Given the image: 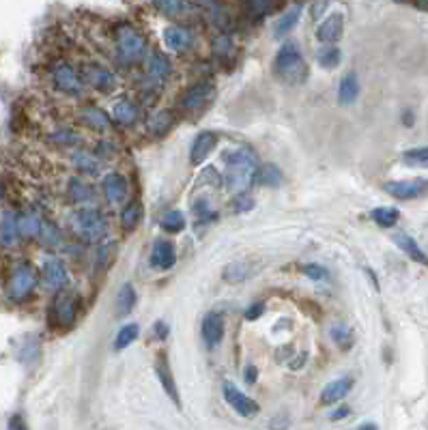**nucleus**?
<instances>
[{
	"label": "nucleus",
	"mask_w": 428,
	"mask_h": 430,
	"mask_svg": "<svg viewBox=\"0 0 428 430\" xmlns=\"http://www.w3.org/2000/svg\"><path fill=\"white\" fill-rule=\"evenodd\" d=\"M226 172L222 176V183L230 194H243L249 181L254 178V172L258 168V159L249 149H233L224 153Z\"/></svg>",
	"instance_id": "obj_1"
},
{
	"label": "nucleus",
	"mask_w": 428,
	"mask_h": 430,
	"mask_svg": "<svg viewBox=\"0 0 428 430\" xmlns=\"http://www.w3.org/2000/svg\"><path fill=\"white\" fill-rule=\"evenodd\" d=\"M276 74L287 84H301L308 78V67L304 61L299 45L295 41H287L276 54Z\"/></svg>",
	"instance_id": "obj_2"
},
{
	"label": "nucleus",
	"mask_w": 428,
	"mask_h": 430,
	"mask_svg": "<svg viewBox=\"0 0 428 430\" xmlns=\"http://www.w3.org/2000/svg\"><path fill=\"white\" fill-rule=\"evenodd\" d=\"M71 226H74L76 235L82 237L88 243H97L108 235V222L95 207H82L71 215Z\"/></svg>",
	"instance_id": "obj_3"
},
{
	"label": "nucleus",
	"mask_w": 428,
	"mask_h": 430,
	"mask_svg": "<svg viewBox=\"0 0 428 430\" xmlns=\"http://www.w3.org/2000/svg\"><path fill=\"white\" fill-rule=\"evenodd\" d=\"M114 43L116 50L128 63H140L147 57V39L136 26L132 24H119L114 30Z\"/></svg>",
	"instance_id": "obj_4"
},
{
	"label": "nucleus",
	"mask_w": 428,
	"mask_h": 430,
	"mask_svg": "<svg viewBox=\"0 0 428 430\" xmlns=\"http://www.w3.org/2000/svg\"><path fill=\"white\" fill-rule=\"evenodd\" d=\"M80 78H82L84 84L93 86L95 91H99L103 95H112L116 91V86H119L116 76L101 63H86Z\"/></svg>",
	"instance_id": "obj_5"
},
{
	"label": "nucleus",
	"mask_w": 428,
	"mask_h": 430,
	"mask_svg": "<svg viewBox=\"0 0 428 430\" xmlns=\"http://www.w3.org/2000/svg\"><path fill=\"white\" fill-rule=\"evenodd\" d=\"M52 82L59 88L61 93L69 97H82L84 95V82L76 74V69L69 63H57L52 69Z\"/></svg>",
	"instance_id": "obj_6"
},
{
	"label": "nucleus",
	"mask_w": 428,
	"mask_h": 430,
	"mask_svg": "<svg viewBox=\"0 0 428 430\" xmlns=\"http://www.w3.org/2000/svg\"><path fill=\"white\" fill-rule=\"evenodd\" d=\"M34 284H37V274H34V269L28 265V263H20L11 274V280H9V295L15 299V301H22L26 299Z\"/></svg>",
	"instance_id": "obj_7"
},
{
	"label": "nucleus",
	"mask_w": 428,
	"mask_h": 430,
	"mask_svg": "<svg viewBox=\"0 0 428 430\" xmlns=\"http://www.w3.org/2000/svg\"><path fill=\"white\" fill-rule=\"evenodd\" d=\"M222 393H224V400L235 409V413H239L241 418H254L258 416V402L254 398H249L247 393H243L233 381H224L222 385Z\"/></svg>",
	"instance_id": "obj_8"
},
{
	"label": "nucleus",
	"mask_w": 428,
	"mask_h": 430,
	"mask_svg": "<svg viewBox=\"0 0 428 430\" xmlns=\"http://www.w3.org/2000/svg\"><path fill=\"white\" fill-rule=\"evenodd\" d=\"M155 374H157V381L162 383L164 391L168 393V398L174 402L176 409H181V393H179V387H176V381H174V374H172V368L168 364V357L166 353H159L157 360H155Z\"/></svg>",
	"instance_id": "obj_9"
},
{
	"label": "nucleus",
	"mask_w": 428,
	"mask_h": 430,
	"mask_svg": "<svg viewBox=\"0 0 428 430\" xmlns=\"http://www.w3.org/2000/svg\"><path fill=\"white\" fill-rule=\"evenodd\" d=\"M211 95H213L211 82H198V84L190 86L187 91L183 93V97H181L183 110H187V112H201L203 108L211 101Z\"/></svg>",
	"instance_id": "obj_10"
},
{
	"label": "nucleus",
	"mask_w": 428,
	"mask_h": 430,
	"mask_svg": "<svg viewBox=\"0 0 428 430\" xmlns=\"http://www.w3.org/2000/svg\"><path fill=\"white\" fill-rule=\"evenodd\" d=\"M343 30H345V15L340 11H334L318 24L316 39L320 43H336L338 39L343 37Z\"/></svg>",
	"instance_id": "obj_11"
},
{
	"label": "nucleus",
	"mask_w": 428,
	"mask_h": 430,
	"mask_svg": "<svg viewBox=\"0 0 428 430\" xmlns=\"http://www.w3.org/2000/svg\"><path fill=\"white\" fill-rule=\"evenodd\" d=\"M424 187H426L424 178H418V181H387V183H383V192L389 194L391 198H396V201H416L424 192Z\"/></svg>",
	"instance_id": "obj_12"
},
{
	"label": "nucleus",
	"mask_w": 428,
	"mask_h": 430,
	"mask_svg": "<svg viewBox=\"0 0 428 430\" xmlns=\"http://www.w3.org/2000/svg\"><path fill=\"white\" fill-rule=\"evenodd\" d=\"M218 147V134L213 132H201L198 136L194 138L192 142V149H190V161L192 166H201L203 161L216 151Z\"/></svg>",
	"instance_id": "obj_13"
},
{
	"label": "nucleus",
	"mask_w": 428,
	"mask_h": 430,
	"mask_svg": "<svg viewBox=\"0 0 428 430\" xmlns=\"http://www.w3.org/2000/svg\"><path fill=\"white\" fill-rule=\"evenodd\" d=\"M41 278L48 291H61V286L67 284V267L59 258L50 256L41 267Z\"/></svg>",
	"instance_id": "obj_14"
},
{
	"label": "nucleus",
	"mask_w": 428,
	"mask_h": 430,
	"mask_svg": "<svg viewBox=\"0 0 428 430\" xmlns=\"http://www.w3.org/2000/svg\"><path fill=\"white\" fill-rule=\"evenodd\" d=\"M52 306H54V320H57V325H61L63 329L74 325V320H76V299H74V295L61 291L54 297V303H52Z\"/></svg>",
	"instance_id": "obj_15"
},
{
	"label": "nucleus",
	"mask_w": 428,
	"mask_h": 430,
	"mask_svg": "<svg viewBox=\"0 0 428 430\" xmlns=\"http://www.w3.org/2000/svg\"><path fill=\"white\" fill-rule=\"evenodd\" d=\"M103 194L110 205H123L128 198V178L119 172H110L103 176Z\"/></svg>",
	"instance_id": "obj_16"
},
{
	"label": "nucleus",
	"mask_w": 428,
	"mask_h": 430,
	"mask_svg": "<svg viewBox=\"0 0 428 430\" xmlns=\"http://www.w3.org/2000/svg\"><path fill=\"white\" fill-rule=\"evenodd\" d=\"M203 340L209 349L220 347V342L224 340V318L218 312H209L203 320Z\"/></svg>",
	"instance_id": "obj_17"
},
{
	"label": "nucleus",
	"mask_w": 428,
	"mask_h": 430,
	"mask_svg": "<svg viewBox=\"0 0 428 430\" xmlns=\"http://www.w3.org/2000/svg\"><path fill=\"white\" fill-rule=\"evenodd\" d=\"M256 269H258V263L256 260H235V263H228L224 267V280L228 284H239V282H245L249 280L254 274H256Z\"/></svg>",
	"instance_id": "obj_18"
},
{
	"label": "nucleus",
	"mask_w": 428,
	"mask_h": 430,
	"mask_svg": "<svg viewBox=\"0 0 428 430\" xmlns=\"http://www.w3.org/2000/svg\"><path fill=\"white\" fill-rule=\"evenodd\" d=\"M174 263H176V249H174V245L168 239H157L153 243L151 265L155 269H162V272H166V269H170Z\"/></svg>",
	"instance_id": "obj_19"
},
{
	"label": "nucleus",
	"mask_w": 428,
	"mask_h": 430,
	"mask_svg": "<svg viewBox=\"0 0 428 430\" xmlns=\"http://www.w3.org/2000/svg\"><path fill=\"white\" fill-rule=\"evenodd\" d=\"M353 387V379L349 376H343V379H336L332 383H327L320 391V405H336L349 396V391Z\"/></svg>",
	"instance_id": "obj_20"
},
{
	"label": "nucleus",
	"mask_w": 428,
	"mask_h": 430,
	"mask_svg": "<svg viewBox=\"0 0 428 430\" xmlns=\"http://www.w3.org/2000/svg\"><path fill=\"white\" fill-rule=\"evenodd\" d=\"M170 71H172V65L162 52H153L147 59V76L153 82H164L170 76Z\"/></svg>",
	"instance_id": "obj_21"
},
{
	"label": "nucleus",
	"mask_w": 428,
	"mask_h": 430,
	"mask_svg": "<svg viewBox=\"0 0 428 430\" xmlns=\"http://www.w3.org/2000/svg\"><path fill=\"white\" fill-rule=\"evenodd\" d=\"M17 220V235L24 237V239H34L39 235V228H41V218L37 211H26V213H20L15 215Z\"/></svg>",
	"instance_id": "obj_22"
},
{
	"label": "nucleus",
	"mask_w": 428,
	"mask_h": 430,
	"mask_svg": "<svg viewBox=\"0 0 428 430\" xmlns=\"http://www.w3.org/2000/svg\"><path fill=\"white\" fill-rule=\"evenodd\" d=\"M112 116L123 127H130L140 119V110L132 99H119L112 108Z\"/></svg>",
	"instance_id": "obj_23"
},
{
	"label": "nucleus",
	"mask_w": 428,
	"mask_h": 430,
	"mask_svg": "<svg viewBox=\"0 0 428 430\" xmlns=\"http://www.w3.org/2000/svg\"><path fill=\"white\" fill-rule=\"evenodd\" d=\"M164 43L172 50V52H185L192 45V34L187 28L181 26H168L164 30Z\"/></svg>",
	"instance_id": "obj_24"
},
{
	"label": "nucleus",
	"mask_w": 428,
	"mask_h": 430,
	"mask_svg": "<svg viewBox=\"0 0 428 430\" xmlns=\"http://www.w3.org/2000/svg\"><path fill=\"white\" fill-rule=\"evenodd\" d=\"M360 97V78L358 74H347L338 86V101L340 105H351Z\"/></svg>",
	"instance_id": "obj_25"
},
{
	"label": "nucleus",
	"mask_w": 428,
	"mask_h": 430,
	"mask_svg": "<svg viewBox=\"0 0 428 430\" xmlns=\"http://www.w3.org/2000/svg\"><path fill=\"white\" fill-rule=\"evenodd\" d=\"M172 127H174V112L172 110H157L147 121V130L153 136H166Z\"/></svg>",
	"instance_id": "obj_26"
},
{
	"label": "nucleus",
	"mask_w": 428,
	"mask_h": 430,
	"mask_svg": "<svg viewBox=\"0 0 428 430\" xmlns=\"http://www.w3.org/2000/svg\"><path fill=\"white\" fill-rule=\"evenodd\" d=\"M80 116H82L84 125H88V130H95V132H108L110 130V116L97 105L84 108Z\"/></svg>",
	"instance_id": "obj_27"
},
{
	"label": "nucleus",
	"mask_w": 428,
	"mask_h": 430,
	"mask_svg": "<svg viewBox=\"0 0 428 430\" xmlns=\"http://www.w3.org/2000/svg\"><path fill=\"white\" fill-rule=\"evenodd\" d=\"M136 301H138V297H136L134 286L132 284H123L121 291L116 293V299H114V314L121 316V318L128 316L134 310Z\"/></svg>",
	"instance_id": "obj_28"
},
{
	"label": "nucleus",
	"mask_w": 428,
	"mask_h": 430,
	"mask_svg": "<svg viewBox=\"0 0 428 430\" xmlns=\"http://www.w3.org/2000/svg\"><path fill=\"white\" fill-rule=\"evenodd\" d=\"M17 220H15V213L13 211H3L0 213V241L3 245L11 247L17 243Z\"/></svg>",
	"instance_id": "obj_29"
},
{
	"label": "nucleus",
	"mask_w": 428,
	"mask_h": 430,
	"mask_svg": "<svg viewBox=\"0 0 428 430\" xmlns=\"http://www.w3.org/2000/svg\"><path fill=\"white\" fill-rule=\"evenodd\" d=\"M71 161H74V166L80 172H84L88 176H97L101 172V161L88 151H76L74 155H71Z\"/></svg>",
	"instance_id": "obj_30"
},
{
	"label": "nucleus",
	"mask_w": 428,
	"mask_h": 430,
	"mask_svg": "<svg viewBox=\"0 0 428 430\" xmlns=\"http://www.w3.org/2000/svg\"><path fill=\"white\" fill-rule=\"evenodd\" d=\"M394 243L402 249V252H405L409 258H414V260H418V263H426V256H424V252H422V247L418 245L416 237L407 235V232H396V235H394Z\"/></svg>",
	"instance_id": "obj_31"
},
{
	"label": "nucleus",
	"mask_w": 428,
	"mask_h": 430,
	"mask_svg": "<svg viewBox=\"0 0 428 430\" xmlns=\"http://www.w3.org/2000/svg\"><path fill=\"white\" fill-rule=\"evenodd\" d=\"M299 17H301V7L297 5V7H293V9H289L287 13H282L280 17H278V24H276V39H282V37H287V34L291 32V30H295V26H297V22H299Z\"/></svg>",
	"instance_id": "obj_32"
},
{
	"label": "nucleus",
	"mask_w": 428,
	"mask_h": 430,
	"mask_svg": "<svg viewBox=\"0 0 428 430\" xmlns=\"http://www.w3.org/2000/svg\"><path fill=\"white\" fill-rule=\"evenodd\" d=\"M316 63L323 69H336L338 65L343 63V52L338 50L334 43H325L316 52Z\"/></svg>",
	"instance_id": "obj_33"
},
{
	"label": "nucleus",
	"mask_w": 428,
	"mask_h": 430,
	"mask_svg": "<svg viewBox=\"0 0 428 430\" xmlns=\"http://www.w3.org/2000/svg\"><path fill=\"white\" fill-rule=\"evenodd\" d=\"M140 336V325L138 322H128V325H123L114 338V351H123V349H128L132 347L136 340Z\"/></svg>",
	"instance_id": "obj_34"
},
{
	"label": "nucleus",
	"mask_w": 428,
	"mask_h": 430,
	"mask_svg": "<svg viewBox=\"0 0 428 430\" xmlns=\"http://www.w3.org/2000/svg\"><path fill=\"white\" fill-rule=\"evenodd\" d=\"M254 178L258 185H265V187H278L280 185V168L276 164H265V166H258L256 172H254Z\"/></svg>",
	"instance_id": "obj_35"
},
{
	"label": "nucleus",
	"mask_w": 428,
	"mask_h": 430,
	"mask_svg": "<svg viewBox=\"0 0 428 430\" xmlns=\"http://www.w3.org/2000/svg\"><path fill=\"white\" fill-rule=\"evenodd\" d=\"M140 218H142V205H140V201L128 203V205L123 207V211H121V226H123V230H134L138 226Z\"/></svg>",
	"instance_id": "obj_36"
},
{
	"label": "nucleus",
	"mask_w": 428,
	"mask_h": 430,
	"mask_svg": "<svg viewBox=\"0 0 428 430\" xmlns=\"http://www.w3.org/2000/svg\"><path fill=\"white\" fill-rule=\"evenodd\" d=\"M69 196L74 203H93L95 201V192L93 187L80 181V178H71L69 181Z\"/></svg>",
	"instance_id": "obj_37"
},
{
	"label": "nucleus",
	"mask_w": 428,
	"mask_h": 430,
	"mask_svg": "<svg viewBox=\"0 0 428 430\" xmlns=\"http://www.w3.org/2000/svg\"><path fill=\"white\" fill-rule=\"evenodd\" d=\"M370 218L374 220V224H379L383 228H391V226L398 222L400 213L394 207H377V209H372Z\"/></svg>",
	"instance_id": "obj_38"
},
{
	"label": "nucleus",
	"mask_w": 428,
	"mask_h": 430,
	"mask_svg": "<svg viewBox=\"0 0 428 430\" xmlns=\"http://www.w3.org/2000/svg\"><path fill=\"white\" fill-rule=\"evenodd\" d=\"M37 237L41 239V243L45 247H59L61 241H63L61 230L54 224H52V222H48V220H41V228H39V235Z\"/></svg>",
	"instance_id": "obj_39"
},
{
	"label": "nucleus",
	"mask_w": 428,
	"mask_h": 430,
	"mask_svg": "<svg viewBox=\"0 0 428 430\" xmlns=\"http://www.w3.org/2000/svg\"><path fill=\"white\" fill-rule=\"evenodd\" d=\"M185 215L181 211H168L162 222H159V226H162V230L170 232V235H176V232H181L185 228Z\"/></svg>",
	"instance_id": "obj_40"
},
{
	"label": "nucleus",
	"mask_w": 428,
	"mask_h": 430,
	"mask_svg": "<svg viewBox=\"0 0 428 430\" xmlns=\"http://www.w3.org/2000/svg\"><path fill=\"white\" fill-rule=\"evenodd\" d=\"M329 336L340 349H347L351 345V329H349L347 322H340V320L334 322V325L329 327Z\"/></svg>",
	"instance_id": "obj_41"
},
{
	"label": "nucleus",
	"mask_w": 428,
	"mask_h": 430,
	"mask_svg": "<svg viewBox=\"0 0 428 430\" xmlns=\"http://www.w3.org/2000/svg\"><path fill=\"white\" fill-rule=\"evenodd\" d=\"M278 7V0H247V11L254 17H263Z\"/></svg>",
	"instance_id": "obj_42"
},
{
	"label": "nucleus",
	"mask_w": 428,
	"mask_h": 430,
	"mask_svg": "<svg viewBox=\"0 0 428 430\" xmlns=\"http://www.w3.org/2000/svg\"><path fill=\"white\" fill-rule=\"evenodd\" d=\"M402 159L407 161L409 166H426V161H428V149L426 147L411 149V151H407L402 155Z\"/></svg>",
	"instance_id": "obj_43"
},
{
	"label": "nucleus",
	"mask_w": 428,
	"mask_h": 430,
	"mask_svg": "<svg viewBox=\"0 0 428 430\" xmlns=\"http://www.w3.org/2000/svg\"><path fill=\"white\" fill-rule=\"evenodd\" d=\"M155 7L164 15H179L183 9V0H155Z\"/></svg>",
	"instance_id": "obj_44"
},
{
	"label": "nucleus",
	"mask_w": 428,
	"mask_h": 430,
	"mask_svg": "<svg viewBox=\"0 0 428 430\" xmlns=\"http://www.w3.org/2000/svg\"><path fill=\"white\" fill-rule=\"evenodd\" d=\"M301 274H304L306 278H310V280H316V282H320V280H327V269L323 267V265H304L301 267Z\"/></svg>",
	"instance_id": "obj_45"
},
{
	"label": "nucleus",
	"mask_w": 428,
	"mask_h": 430,
	"mask_svg": "<svg viewBox=\"0 0 428 430\" xmlns=\"http://www.w3.org/2000/svg\"><path fill=\"white\" fill-rule=\"evenodd\" d=\"M112 252H114V243H112V241L99 245V249H97V269L108 267V260H110Z\"/></svg>",
	"instance_id": "obj_46"
},
{
	"label": "nucleus",
	"mask_w": 428,
	"mask_h": 430,
	"mask_svg": "<svg viewBox=\"0 0 428 430\" xmlns=\"http://www.w3.org/2000/svg\"><path fill=\"white\" fill-rule=\"evenodd\" d=\"M233 48H235V43L230 37H220L213 41V52H216V57H228V54L233 52Z\"/></svg>",
	"instance_id": "obj_47"
},
{
	"label": "nucleus",
	"mask_w": 428,
	"mask_h": 430,
	"mask_svg": "<svg viewBox=\"0 0 428 430\" xmlns=\"http://www.w3.org/2000/svg\"><path fill=\"white\" fill-rule=\"evenodd\" d=\"M52 140L59 142V145H80V136H76L74 132H54L52 134Z\"/></svg>",
	"instance_id": "obj_48"
},
{
	"label": "nucleus",
	"mask_w": 428,
	"mask_h": 430,
	"mask_svg": "<svg viewBox=\"0 0 428 430\" xmlns=\"http://www.w3.org/2000/svg\"><path fill=\"white\" fill-rule=\"evenodd\" d=\"M203 181H209L211 185H216V187H218V185H222V174H220L216 168H213V166H209V168H205L203 174H201V183H203Z\"/></svg>",
	"instance_id": "obj_49"
},
{
	"label": "nucleus",
	"mask_w": 428,
	"mask_h": 430,
	"mask_svg": "<svg viewBox=\"0 0 428 430\" xmlns=\"http://www.w3.org/2000/svg\"><path fill=\"white\" fill-rule=\"evenodd\" d=\"M7 430H30L24 422V418L20 413H15L9 418V424H7Z\"/></svg>",
	"instance_id": "obj_50"
},
{
	"label": "nucleus",
	"mask_w": 428,
	"mask_h": 430,
	"mask_svg": "<svg viewBox=\"0 0 428 430\" xmlns=\"http://www.w3.org/2000/svg\"><path fill=\"white\" fill-rule=\"evenodd\" d=\"M263 312H265V303H252V306L245 310V318L256 320L258 316H263Z\"/></svg>",
	"instance_id": "obj_51"
},
{
	"label": "nucleus",
	"mask_w": 428,
	"mask_h": 430,
	"mask_svg": "<svg viewBox=\"0 0 428 430\" xmlns=\"http://www.w3.org/2000/svg\"><path fill=\"white\" fill-rule=\"evenodd\" d=\"M349 413H351V409L345 405V407H338L336 411H334V413L329 416V420L332 422H340V420H345V418H349Z\"/></svg>",
	"instance_id": "obj_52"
},
{
	"label": "nucleus",
	"mask_w": 428,
	"mask_h": 430,
	"mask_svg": "<svg viewBox=\"0 0 428 430\" xmlns=\"http://www.w3.org/2000/svg\"><path fill=\"white\" fill-rule=\"evenodd\" d=\"M153 334H155V338H157V340H166V336H168V327H166V322H164V320H157V325L153 327Z\"/></svg>",
	"instance_id": "obj_53"
},
{
	"label": "nucleus",
	"mask_w": 428,
	"mask_h": 430,
	"mask_svg": "<svg viewBox=\"0 0 428 430\" xmlns=\"http://www.w3.org/2000/svg\"><path fill=\"white\" fill-rule=\"evenodd\" d=\"M256 376H258L256 366H247V368H245V381H247V383H256Z\"/></svg>",
	"instance_id": "obj_54"
},
{
	"label": "nucleus",
	"mask_w": 428,
	"mask_h": 430,
	"mask_svg": "<svg viewBox=\"0 0 428 430\" xmlns=\"http://www.w3.org/2000/svg\"><path fill=\"white\" fill-rule=\"evenodd\" d=\"M355 430H379V426L374 424V422H366V424H360Z\"/></svg>",
	"instance_id": "obj_55"
},
{
	"label": "nucleus",
	"mask_w": 428,
	"mask_h": 430,
	"mask_svg": "<svg viewBox=\"0 0 428 430\" xmlns=\"http://www.w3.org/2000/svg\"><path fill=\"white\" fill-rule=\"evenodd\" d=\"M402 123H405V125H414V112H411V110H407V112H405Z\"/></svg>",
	"instance_id": "obj_56"
},
{
	"label": "nucleus",
	"mask_w": 428,
	"mask_h": 430,
	"mask_svg": "<svg viewBox=\"0 0 428 430\" xmlns=\"http://www.w3.org/2000/svg\"><path fill=\"white\" fill-rule=\"evenodd\" d=\"M0 198H3V194H0Z\"/></svg>",
	"instance_id": "obj_57"
}]
</instances>
